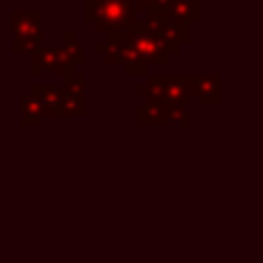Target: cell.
<instances>
[{"label":"cell","mask_w":263,"mask_h":263,"mask_svg":"<svg viewBox=\"0 0 263 263\" xmlns=\"http://www.w3.org/2000/svg\"><path fill=\"white\" fill-rule=\"evenodd\" d=\"M9 30H12L9 53H32L40 49L42 40H44V14L40 9H32V12L12 9L9 12Z\"/></svg>","instance_id":"obj_3"},{"label":"cell","mask_w":263,"mask_h":263,"mask_svg":"<svg viewBox=\"0 0 263 263\" xmlns=\"http://www.w3.org/2000/svg\"><path fill=\"white\" fill-rule=\"evenodd\" d=\"M123 35H125V40H127V44L134 49V53L139 55L148 67L150 65H166L168 60H171V55L166 53V49L159 44L155 30L145 21H141V18L129 28V30H125Z\"/></svg>","instance_id":"obj_4"},{"label":"cell","mask_w":263,"mask_h":263,"mask_svg":"<svg viewBox=\"0 0 263 263\" xmlns=\"http://www.w3.org/2000/svg\"><path fill=\"white\" fill-rule=\"evenodd\" d=\"M192 123L190 109H168L166 111V127H185Z\"/></svg>","instance_id":"obj_13"},{"label":"cell","mask_w":263,"mask_h":263,"mask_svg":"<svg viewBox=\"0 0 263 263\" xmlns=\"http://www.w3.org/2000/svg\"><path fill=\"white\" fill-rule=\"evenodd\" d=\"M0 30H3V26H0ZM0 51H3V42H0Z\"/></svg>","instance_id":"obj_15"},{"label":"cell","mask_w":263,"mask_h":263,"mask_svg":"<svg viewBox=\"0 0 263 263\" xmlns=\"http://www.w3.org/2000/svg\"><path fill=\"white\" fill-rule=\"evenodd\" d=\"M145 16H162L166 21L192 26V23H196L201 18V0H164V5L157 12H150Z\"/></svg>","instance_id":"obj_8"},{"label":"cell","mask_w":263,"mask_h":263,"mask_svg":"<svg viewBox=\"0 0 263 263\" xmlns=\"http://www.w3.org/2000/svg\"><path fill=\"white\" fill-rule=\"evenodd\" d=\"M28 95H32L35 100H40L42 104L49 109V116H55V106H58V102H60V88L58 86L35 83V86L30 88V92H28Z\"/></svg>","instance_id":"obj_11"},{"label":"cell","mask_w":263,"mask_h":263,"mask_svg":"<svg viewBox=\"0 0 263 263\" xmlns=\"http://www.w3.org/2000/svg\"><path fill=\"white\" fill-rule=\"evenodd\" d=\"M129 5L134 7V12L139 14V18H141L150 12H157V9L164 5V0H129Z\"/></svg>","instance_id":"obj_14"},{"label":"cell","mask_w":263,"mask_h":263,"mask_svg":"<svg viewBox=\"0 0 263 263\" xmlns=\"http://www.w3.org/2000/svg\"><path fill=\"white\" fill-rule=\"evenodd\" d=\"M65 49V53H67V58L72 60L74 67H79V65L86 63V53H83V46L77 42V37H74V32H65L63 35V44H60Z\"/></svg>","instance_id":"obj_12"},{"label":"cell","mask_w":263,"mask_h":263,"mask_svg":"<svg viewBox=\"0 0 263 263\" xmlns=\"http://www.w3.org/2000/svg\"><path fill=\"white\" fill-rule=\"evenodd\" d=\"M30 72L35 74H58L65 77L67 72H74L72 60L67 58L63 46H44L42 44L37 51L30 53Z\"/></svg>","instance_id":"obj_6"},{"label":"cell","mask_w":263,"mask_h":263,"mask_svg":"<svg viewBox=\"0 0 263 263\" xmlns=\"http://www.w3.org/2000/svg\"><path fill=\"white\" fill-rule=\"evenodd\" d=\"M190 97H196L201 106L222 104V77L219 74H185Z\"/></svg>","instance_id":"obj_7"},{"label":"cell","mask_w":263,"mask_h":263,"mask_svg":"<svg viewBox=\"0 0 263 263\" xmlns=\"http://www.w3.org/2000/svg\"><path fill=\"white\" fill-rule=\"evenodd\" d=\"M0 92H3V79H0Z\"/></svg>","instance_id":"obj_16"},{"label":"cell","mask_w":263,"mask_h":263,"mask_svg":"<svg viewBox=\"0 0 263 263\" xmlns=\"http://www.w3.org/2000/svg\"><path fill=\"white\" fill-rule=\"evenodd\" d=\"M166 106L157 102H143L136 109V125L139 127H166Z\"/></svg>","instance_id":"obj_9"},{"label":"cell","mask_w":263,"mask_h":263,"mask_svg":"<svg viewBox=\"0 0 263 263\" xmlns=\"http://www.w3.org/2000/svg\"><path fill=\"white\" fill-rule=\"evenodd\" d=\"M46 118H51L49 109H46L40 100H35L32 95L21 97V125H26V127H37V125H42Z\"/></svg>","instance_id":"obj_10"},{"label":"cell","mask_w":263,"mask_h":263,"mask_svg":"<svg viewBox=\"0 0 263 263\" xmlns=\"http://www.w3.org/2000/svg\"><path fill=\"white\" fill-rule=\"evenodd\" d=\"M86 77L79 72H67L60 86V102L55 106L58 118H81L86 116Z\"/></svg>","instance_id":"obj_5"},{"label":"cell","mask_w":263,"mask_h":263,"mask_svg":"<svg viewBox=\"0 0 263 263\" xmlns=\"http://www.w3.org/2000/svg\"><path fill=\"white\" fill-rule=\"evenodd\" d=\"M136 95L143 97L145 102H157L166 109H190V88H187L185 77H168V74H153L136 88Z\"/></svg>","instance_id":"obj_2"},{"label":"cell","mask_w":263,"mask_h":263,"mask_svg":"<svg viewBox=\"0 0 263 263\" xmlns=\"http://www.w3.org/2000/svg\"><path fill=\"white\" fill-rule=\"evenodd\" d=\"M83 18L95 28L97 35L125 32L139 21V14L129 5V0H86Z\"/></svg>","instance_id":"obj_1"}]
</instances>
